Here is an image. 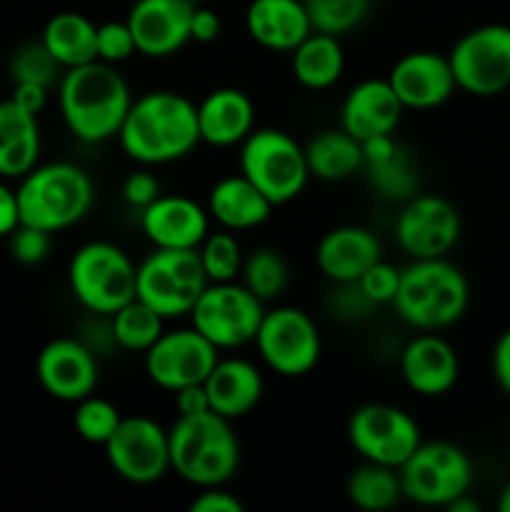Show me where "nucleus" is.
<instances>
[{"mask_svg":"<svg viewBox=\"0 0 510 512\" xmlns=\"http://www.w3.org/2000/svg\"><path fill=\"white\" fill-rule=\"evenodd\" d=\"M170 470L195 488L225 485L240 465V443L223 415H178L168 430Z\"/></svg>","mask_w":510,"mask_h":512,"instance_id":"obj_3","label":"nucleus"},{"mask_svg":"<svg viewBox=\"0 0 510 512\" xmlns=\"http://www.w3.org/2000/svg\"><path fill=\"white\" fill-rule=\"evenodd\" d=\"M38 115L20 108L15 100L0 103V178H23L38 165Z\"/></svg>","mask_w":510,"mask_h":512,"instance_id":"obj_28","label":"nucleus"},{"mask_svg":"<svg viewBox=\"0 0 510 512\" xmlns=\"http://www.w3.org/2000/svg\"><path fill=\"white\" fill-rule=\"evenodd\" d=\"M240 173L275 208L298 198L310 180L305 148L278 128H255L240 143Z\"/></svg>","mask_w":510,"mask_h":512,"instance_id":"obj_7","label":"nucleus"},{"mask_svg":"<svg viewBox=\"0 0 510 512\" xmlns=\"http://www.w3.org/2000/svg\"><path fill=\"white\" fill-rule=\"evenodd\" d=\"M403 498L428 508H448L473 485V463L463 448L445 440L420 443L398 468Z\"/></svg>","mask_w":510,"mask_h":512,"instance_id":"obj_9","label":"nucleus"},{"mask_svg":"<svg viewBox=\"0 0 510 512\" xmlns=\"http://www.w3.org/2000/svg\"><path fill=\"white\" fill-rule=\"evenodd\" d=\"M448 510L450 512H478L480 505H478V500L470 498V493H465V495H460V498H455L453 503L448 505Z\"/></svg>","mask_w":510,"mask_h":512,"instance_id":"obj_51","label":"nucleus"},{"mask_svg":"<svg viewBox=\"0 0 510 512\" xmlns=\"http://www.w3.org/2000/svg\"><path fill=\"white\" fill-rule=\"evenodd\" d=\"M60 63L50 55L43 40H33V43L20 45L10 58V73H13L15 83H38L50 88L60 80Z\"/></svg>","mask_w":510,"mask_h":512,"instance_id":"obj_39","label":"nucleus"},{"mask_svg":"<svg viewBox=\"0 0 510 512\" xmlns=\"http://www.w3.org/2000/svg\"><path fill=\"white\" fill-rule=\"evenodd\" d=\"M348 440L363 460L395 470L423 443L413 415L388 403H365L355 408L348 420Z\"/></svg>","mask_w":510,"mask_h":512,"instance_id":"obj_13","label":"nucleus"},{"mask_svg":"<svg viewBox=\"0 0 510 512\" xmlns=\"http://www.w3.org/2000/svg\"><path fill=\"white\" fill-rule=\"evenodd\" d=\"M498 510L500 512H510V483L500 490V498H498Z\"/></svg>","mask_w":510,"mask_h":512,"instance_id":"obj_52","label":"nucleus"},{"mask_svg":"<svg viewBox=\"0 0 510 512\" xmlns=\"http://www.w3.org/2000/svg\"><path fill=\"white\" fill-rule=\"evenodd\" d=\"M20 225V208L18 195L13 188L5 185V178H0V238H8Z\"/></svg>","mask_w":510,"mask_h":512,"instance_id":"obj_48","label":"nucleus"},{"mask_svg":"<svg viewBox=\"0 0 510 512\" xmlns=\"http://www.w3.org/2000/svg\"><path fill=\"white\" fill-rule=\"evenodd\" d=\"M345 70V53L340 38L328 33H313L293 48V75L303 88L328 90Z\"/></svg>","mask_w":510,"mask_h":512,"instance_id":"obj_31","label":"nucleus"},{"mask_svg":"<svg viewBox=\"0 0 510 512\" xmlns=\"http://www.w3.org/2000/svg\"><path fill=\"white\" fill-rule=\"evenodd\" d=\"M240 280L255 298L268 303L288 285V263L275 248H255L243 258Z\"/></svg>","mask_w":510,"mask_h":512,"instance_id":"obj_35","label":"nucleus"},{"mask_svg":"<svg viewBox=\"0 0 510 512\" xmlns=\"http://www.w3.org/2000/svg\"><path fill=\"white\" fill-rule=\"evenodd\" d=\"M313 30L340 38L368 18L373 0H303Z\"/></svg>","mask_w":510,"mask_h":512,"instance_id":"obj_36","label":"nucleus"},{"mask_svg":"<svg viewBox=\"0 0 510 512\" xmlns=\"http://www.w3.org/2000/svg\"><path fill=\"white\" fill-rule=\"evenodd\" d=\"M120 420H123L120 410L115 408L110 400L98 398L95 393L75 403L73 425L75 433H78L85 443L105 445L110 440V435L115 433V428L120 425Z\"/></svg>","mask_w":510,"mask_h":512,"instance_id":"obj_38","label":"nucleus"},{"mask_svg":"<svg viewBox=\"0 0 510 512\" xmlns=\"http://www.w3.org/2000/svg\"><path fill=\"white\" fill-rule=\"evenodd\" d=\"M48 230L35 228V225L20 223L13 233L8 235L10 240V255L13 260H18L20 265H40L50 255V240Z\"/></svg>","mask_w":510,"mask_h":512,"instance_id":"obj_40","label":"nucleus"},{"mask_svg":"<svg viewBox=\"0 0 510 512\" xmlns=\"http://www.w3.org/2000/svg\"><path fill=\"white\" fill-rule=\"evenodd\" d=\"M218 353L220 350L195 328L165 330L145 350V373L150 383L175 393L185 385L203 383L218 363Z\"/></svg>","mask_w":510,"mask_h":512,"instance_id":"obj_16","label":"nucleus"},{"mask_svg":"<svg viewBox=\"0 0 510 512\" xmlns=\"http://www.w3.org/2000/svg\"><path fill=\"white\" fill-rule=\"evenodd\" d=\"M110 330L118 348L130 353H145L165 333V318L155 313L140 298L128 300L123 308L110 315Z\"/></svg>","mask_w":510,"mask_h":512,"instance_id":"obj_33","label":"nucleus"},{"mask_svg":"<svg viewBox=\"0 0 510 512\" xmlns=\"http://www.w3.org/2000/svg\"><path fill=\"white\" fill-rule=\"evenodd\" d=\"M363 160L365 165H378L383 163V160H388L390 155H395V150L400 148L398 140L393 138V133L388 135H375V138H368L363 140ZM363 165V168H365Z\"/></svg>","mask_w":510,"mask_h":512,"instance_id":"obj_50","label":"nucleus"},{"mask_svg":"<svg viewBox=\"0 0 510 512\" xmlns=\"http://www.w3.org/2000/svg\"><path fill=\"white\" fill-rule=\"evenodd\" d=\"M403 110V103L393 93L388 78L360 80L345 95L343 108H340V128L363 143L375 135L395 133Z\"/></svg>","mask_w":510,"mask_h":512,"instance_id":"obj_22","label":"nucleus"},{"mask_svg":"<svg viewBox=\"0 0 510 512\" xmlns=\"http://www.w3.org/2000/svg\"><path fill=\"white\" fill-rule=\"evenodd\" d=\"M253 343L263 363L283 378L308 375L318 365L323 350L315 320L295 305L265 310Z\"/></svg>","mask_w":510,"mask_h":512,"instance_id":"obj_12","label":"nucleus"},{"mask_svg":"<svg viewBox=\"0 0 510 512\" xmlns=\"http://www.w3.org/2000/svg\"><path fill=\"white\" fill-rule=\"evenodd\" d=\"M368 170V183L380 198L393 200V203H405L413 195H418L420 188V175L415 170L413 158L405 148L395 150L388 160L378 165H365Z\"/></svg>","mask_w":510,"mask_h":512,"instance_id":"obj_34","label":"nucleus"},{"mask_svg":"<svg viewBox=\"0 0 510 512\" xmlns=\"http://www.w3.org/2000/svg\"><path fill=\"white\" fill-rule=\"evenodd\" d=\"M103 448L113 473L133 485L158 483L170 470L168 430L145 415L120 420Z\"/></svg>","mask_w":510,"mask_h":512,"instance_id":"obj_14","label":"nucleus"},{"mask_svg":"<svg viewBox=\"0 0 510 512\" xmlns=\"http://www.w3.org/2000/svg\"><path fill=\"white\" fill-rule=\"evenodd\" d=\"M458 90L493 98L510 88V25L488 23L468 30L448 53Z\"/></svg>","mask_w":510,"mask_h":512,"instance_id":"obj_10","label":"nucleus"},{"mask_svg":"<svg viewBox=\"0 0 510 512\" xmlns=\"http://www.w3.org/2000/svg\"><path fill=\"white\" fill-rule=\"evenodd\" d=\"M58 103L70 133L95 145L118 138L133 95L115 65L93 60L60 75Z\"/></svg>","mask_w":510,"mask_h":512,"instance_id":"obj_2","label":"nucleus"},{"mask_svg":"<svg viewBox=\"0 0 510 512\" xmlns=\"http://www.w3.org/2000/svg\"><path fill=\"white\" fill-rule=\"evenodd\" d=\"M48 90L45 85H38V83H15L13 88V98L15 103L20 105L23 110H28V113L33 115H40L43 113L45 103H48Z\"/></svg>","mask_w":510,"mask_h":512,"instance_id":"obj_49","label":"nucleus"},{"mask_svg":"<svg viewBox=\"0 0 510 512\" xmlns=\"http://www.w3.org/2000/svg\"><path fill=\"white\" fill-rule=\"evenodd\" d=\"M388 83L405 110L440 108L458 90L448 55L433 50H413L395 60Z\"/></svg>","mask_w":510,"mask_h":512,"instance_id":"obj_18","label":"nucleus"},{"mask_svg":"<svg viewBox=\"0 0 510 512\" xmlns=\"http://www.w3.org/2000/svg\"><path fill=\"white\" fill-rule=\"evenodd\" d=\"M140 228L153 248H198L210 233V213L193 198L160 193L140 210Z\"/></svg>","mask_w":510,"mask_h":512,"instance_id":"obj_20","label":"nucleus"},{"mask_svg":"<svg viewBox=\"0 0 510 512\" xmlns=\"http://www.w3.org/2000/svg\"><path fill=\"white\" fill-rule=\"evenodd\" d=\"M135 53V38L125 20H108L98 25V60L118 65Z\"/></svg>","mask_w":510,"mask_h":512,"instance_id":"obj_42","label":"nucleus"},{"mask_svg":"<svg viewBox=\"0 0 510 512\" xmlns=\"http://www.w3.org/2000/svg\"><path fill=\"white\" fill-rule=\"evenodd\" d=\"M245 30L265 50L293 53L300 40L313 33L303 0H250Z\"/></svg>","mask_w":510,"mask_h":512,"instance_id":"obj_26","label":"nucleus"},{"mask_svg":"<svg viewBox=\"0 0 510 512\" xmlns=\"http://www.w3.org/2000/svg\"><path fill=\"white\" fill-rule=\"evenodd\" d=\"M275 205L243 173L220 178L210 188L208 213L223 230H253L270 218Z\"/></svg>","mask_w":510,"mask_h":512,"instance_id":"obj_27","label":"nucleus"},{"mask_svg":"<svg viewBox=\"0 0 510 512\" xmlns=\"http://www.w3.org/2000/svg\"><path fill=\"white\" fill-rule=\"evenodd\" d=\"M460 213L440 195H413L395 218V240L413 260L445 258L458 245Z\"/></svg>","mask_w":510,"mask_h":512,"instance_id":"obj_15","label":"nucleus"},{"mask_svg":"<svg viewBox=\"0 0 510 512\" xmlns=\"http://www.w3.org/2000/svg\"><path fill=\"white\" fill-rule=\"evenodd\" d=\"M200 143L240 145L255 130V105L240 88H215L198 103Z\"/></svg>","mask_w":510,"mask_h":512,"instance_id":"obj_24","label":"nucleus"},{"mask_svg":"<svg viewBox=\"0 0 510 512\" xmlns=\"http://www.w3.org/2000/svg\"><path fill=\"white\" fill-rule=\"evenodd\" d=\"M265 308L243 283H208L190 310L193 328L218 350L243 348L253 343Z\"/></svg>","mask_w":510,"mask_h":512,"instance_id":"obj_11","label":"nucleus"},{"mask_svg":"<svg viewBox=\"0 0 510 512\" xmlns=\"http://www.w3.org/2000/svg\"><path fill=\"white\" fill-rule=\"evenodd\" d=\"M188 3H190V5H203L205 0H188Z\"/></svg>","mask_w":510,"mask_h":512,"instance_id":"obj_53","label":"nucleus"},{"mask_svg":"<svg viewBox=\"0 0 510 512\" xmlns=\"http://www.w3.org/2000/svg\"><path fill=\"white\" fill-rule=\"evenodd\" d=\"M188 0H135L125 23L135 38V50L145 58H170L190 43Z\"/></svg>","mask_w":510,"mask_h":512,"instance_id":"obj_19","label":"nucleus"},{"mask_svg":"<svg viewBox=\"0 0 510 512\" xmlns=\"http://www.w3.org/2000/svg\"><path fill=\"white\" fill-rule=\"evenodd\" d=\"M198 255L205 275H208V283H230V280L240 278L245 255L233 230H218V233L205 235L203 243L198 245Z\"/></svg>","mask_w":510,"mask_h":512,"instance_id":"obj_37","label":"nucleus"},{"mask_svg":"<svg viewBox=\"0 0 510 512\" xmlns=\"http://www.w3.org/2000/svg\"><path fill=\"white\" fill-rule=\"evenodd\" d=\"M355 285H358L360 293H363L373 305H393L395 293H398L400 285V270L380 258L378 263H373L363 275H360V280Z\"/></svg>","mask_w":510,"mask_h":512,"instance_id":"obj_41","label":"nucleus"},{"mask_svg":"<svg viewBox=\"0 0 510 512\" xmlns=\"http://www.w3.org/2000/svg\"><path fill=\"white\" fill-rule=\"evenodd\" d=\"M220 30H223L220 15L205 5H195L193 15H190V40L203 45L213 43V40H218Z\"/></svg>","mask_w":510,"mask_h":512,"instance_id":"obj_45","label":"nucleus"},{"mask_svg":"<svg viewBox=\"0 0 510 512\" xmlns=\"http://www.w3.org/2000/svg\"><path fill=\"white\" fill-rule=\"evenodd\" d=\"M118 143L140 165L175 163L200 143L198 105L175 90H150L133 98Z\"/></svg>","mask_w":510,"mask_h":512,"instance_id":"obj_1","label":"nucleus"},{"mask_svg":"<svg viewBox=\"0 0 510 512\" xmlns=\"http://www.w3.org/2000/svg\"><path fill=\"white\" fill-rule=\"evenodd\" d=\"M205 285H208V275L200 263L198 248H155L138 265L135 298L148 303L165 320L183 318V315H190Z\"/></svg>","mask_w":510,"mask_h":512,"instance_id":"obj_8","label":"nucleus"},{"mask_svg":"<svg viewBox=\"0 0 510 512\" xmlns=\"http://www.w3.org/2000/svg\"><path fill=\"white\" fill-rule=\"evenodd\" d=\"M40 40L63 70L98 60V25L75 10L55 13L45 23Z\"/></svg>","mask_w":510,"mask_h":512,"instance_id":"obj_29","label":"nucleus"},{"mask_svg":"<svg viewBox=\"0 0 510 512\" xmlns=\"http://www.w3.org/2000/svg\"><path fill=\"white\" fill-rule=\"evenodd\" d=\"M20 223L35 225L48 233H60L78 225L90 213L95 188L90 175L75 163L35 165L20 178L18 190Z\"/></svg>","mask_w":510,"mask_h":512,"instance_id":"obj_5","label":"nucleus"},{"mask_svg":"<svg viewBox=\"0 0 510 512\" xmlns=\"http://www.w3.org/2000/svg\"><path fill=\"white\" fill-rule=\"evenodd\" d=\"M138 265L120 245L90 240L80 245L68 265V283L75 300L95 315H113L135 298Z\"/></svg>","mask_w":510,"mask_h":512,"instance_id":"obj_6","label":"nucleus"},{"mask_svg":"<svg viewBox=\"0 0 510 512\" xmlns=\"http://www.w3.org/2000/svg\"><path fill=\"white\" fill-rule=\"evenodd\" d=\"M345 493L350 503L360 510H388L403 498L398 470L370 463V460H363V465H358L348 475Z\"/></svg>","mask_w":510,"mask_h":512,"instance_id":"obj_32","label":"nucleus"},{"mask_svg":"<svg viewBox=\"0 0 510 512\" xmlns=\"http://www.w3.org/2000/svg\"><path fill=\"white\" fill-rule=\"evenodd\" d=\"M35 375L50 398L78 403L98 388V358L83 340L55 338L38 353Z\"/></svg>","mask_w":510,"mask_h":512,"instance_id":"obj_17","label":"nucleus"},{"mask_svg":"<svg viewBox=\"0 0 510 512\" xmlns=\"http://www.w3.org/2000/svg\"><path fill=\"white\" fill-rule=\"evenodd\" d=\"M305 160L313 178L325 183H340L360 173L365 165L363 145L343 128L323 130L305 145Z\"/></svg>","mask_w":510,"mask_h":512,"instance_id":"obj_30","label":"nucleus"},{"mask_svg":"<svg viewBox=\"0 0 510 512\" xmlns=\"http://www.w3.org/2000/svg\"><path fill=\"white\" fill-rule=\"evenodd\" d=\"M160 195V180L150 170H135L123 183V200L130 208H148Z\"/></svg>","mask_w":510,"mask_h":512,"instance_id":"obj_43","label":"nucleus"},{"mask_svg":"<svg viewBox=\"0 0 510 512\" xmlns=\"http://www.w3.org/2000/svg\"><path fill=\"white\" fill-rule=\"evenodd\" d=\"M400 373L405 385L420 398H440L458 383L460 360L448 340L425 330L400 353Z\"/></svg>","mask_w":510,"mask_h":512,"instance_id":"obj_21","label":"nucleus"},{"mask_svg":"<svg viewBox=\"0 0 510 512\" xmlns=\"http://www.w3.org/2000/svg\"><path fill=\"white\" fill-rule=\"evenodd\" d=\"M380 260V240L363 225H340L320 238L315 263L320 273L338 285L358 283L360 275Z\"/></svg>","mask_w":510,"mask_h":512,"instance_id":"obj_23","label":"nucleus"},{"mask_svg":"<svg viewBox=\"0 0 510 512\" xmlns=\"http://www.w3.org/2000/svg\"><path fill=\"white\" fill-rule=\"evenodd\" d=\"M175 410L178 415H198V413H208L210 410V400L208 393H205L203 383L195 385H185V388L175 390Z\"/></svg>","mask_w":510,"mask_h":512,"instance_id":"obj_46","label":"nucleus"},{"mask_svg":"<svg viewBox=\"0 0 510 512\" xmlns=\"http://www.w3.org/2000/svg\"><path fill=\"white\" fill-rule=\"evenodd\" d=\"M493 378L505 395H510V328L500 333L493 348Z\"/></svg>","mask_w":510,"mask_h":512,"instance_id":"obj_47","label":"nucleus"},{"mask_svg":"<svg viewBox=\"0 0 510 512\" xmlns=\"http://www.w3.org/2000/svg\"><path fill=\"white\" fill-rule=\"evenodd\" d=\"M470 288L463 270L445 258L413 260L400 270V285L393 308L408 325L418 330H443L463 318Z\"/></svg>","mask_w":510,"mask_h":512,"instance_id":"obj_4","label":"nucleus"},{"mask_svg":"<svg viewBox=\"0 0 510 512\" xmlns=\"http://www.w3.org/2000/svg\"><path fill=\"white\" fill-rule=\"evenodd\" d=\"M203 385L210 410L223 415L225 420H238L253 413L265 390L260 370L243 358H218Z\"/></svg>","mask_w":510,"mask_h":512,"instance_id":"obj_25","label":"nucleus"},{"mask_svg":"<svg viewBox=\"0 0 510 512\" xmlns=\"http://www.w3.org/2000/svg\"><path fill=\"white\" fill-rule=\"evenodd\" d=\"M193 512H243L245 505L240 503L235 495L225 493L223 485L218 488H200V493L195 495L193 503H190Z\"/></svg>","mask_w":510,"mask_h":512,"instance_id":"obj_44","label":"nucleus"}]
</instances>
